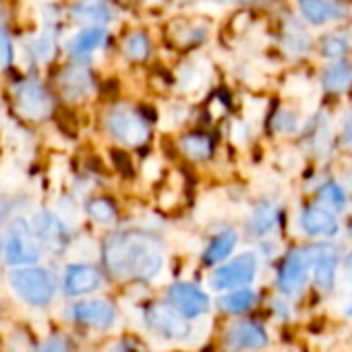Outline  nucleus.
<instances>
[{
  "label": "nucleus",
  "mask_w": 352,
  "mask_h": 352,
  "mask_svg": "<svg viewBox=\"0 0 352 352\" xmlns=\"http://www.w3.org/2000/svg\"><path fill=\"white\" fill-rule=\"evenodd\" d=\"M104 261L116 278L153 280L164 267V251L155 236L129 230L108 239L104 247Z\"/></svg>",
  "instance_id": "1"
},
{
  "label": "nucleus",
  "mask_w": 352,
  "mask_h": 352,
  "mask_svg": "<svg viewBox=\"0 0 352 352\" xmlns=\"http://www.w3.org/2000/svg\"><path fill=\"white\" fill-rule=\"evenodd\" d=\"M11 288L30 305H48L56 292V282L52 274L44 267H19L9 274Z\"/></svg>",
  "instance_id": "2"
},
{
  "label": "nucleus",
  "mask_w": 352,
  "mask_h": 352,
  "mask_svg": "<svg viewBox=\"0 0 352 352\" xmlns=\"http://www.w3.org/2000/svg\"><path fill=\"white\" fill-rule=\"evenodd\" d=\"M143 317H145L147 327L155 336H160L164 340H176V342H179V340L189 338V333H191L189 319L183 317L170 302H160V300L149 302L145 307Z\"/></svg>",
  "instance_id": "3"
},
{
  "label": "nucleus",
  "mask_w": 352,
  "mask_h": 352,
  "mask_svg": "<svg viewBox=\"0 0 352 352\" xmlns=\"http://www.w3.org/2000/svg\"><path fill=\"white\" fill-rule=\"evenodd\" d=\"M5 253L11 265H30L40 259V239L25 218H15L11 222Z\"/></svg>",
  "instance_id": "4"
},
{
  "label": "nucleus",
  "mask_w": 352,
  "mask_h": 352,
  "mask_svg": "<svg viewBox=\"0 0 352 352\" xmlns=\"http://www.w3.org/2000/svg\"><path fill=\"white\" fill-rule=\"evenodd\" d=\"M255 274H257L255 253H243L232 261H228L226 265L218 267L212 274L210 284L214 290H239L245 284H251L255 280Z\"/></svg>",
  "instance_id": "5"
},
{
  "label": "nucleus",
  "mask_w": 352,
  "mask_h": 352,
  "mask_svg": "<svg viewBox=\"0 0 352 352\" xmlns=\"http://www.w3.org/2000/svg\"><path fill=\"white\" fill-rule=\"evenodd\" d=\"M106 124H108V131H110L118 141H122V143H126V145H133V147L145 143L147 137H149L147 122H145L139 114H135V112H131V110H126V108H116V110H112V112L108 114V118H106Z\"/></svg>",
  "instance_id": "6"
},
{
  "label": "nucleus",
  "mask_w": 352,
  "mask_h": 352,
  "mask_svg": "<svg viewBox=\"0 0 352 352\" xmlns=\"http://www.w3.org/2000/svg\"><path fill=\"white\" fill-rule=\"evenodd\" d=\"M168 302L187 319H195L210 309L208 294L189 282H176L168 288Z\"/></svg>",
  "instance_id": "7"
},
{
  "label": "nucleus",
  "mask_w": 352,
  "mask_h": 352,
  "mask_svg": "<svg viewBox=\"0 0 352 352\" xmlns=\"http://www.w3.org/2000/svg\"><path fill=\"white\" fill-rule=\"evenodd\" d=\"M309 270H311V261L307 257L305 251L296 249V251H290L284 259H282V265L278 270V288L282 294H296L302 290L307 278H309Z\"/></svg>",
  "instance_id": "8"
},
{
  "label": "nucleus",
  "mask_w": 352,
  "mask_h": 352,
  "mask_svg": "<svg viewBox=\"0 0 352 352\" xmlns=\"http://www.w3.org/2000/svg\"><path fill=\"white\" fill-rule=\"evenodd\" d=\"M224 344L230 352L243 350H259L267 344V333L257 321H236L228 327Z\"/></svg>",
  "instance_id": "9"
},
{
  "label": "nucleus",
  "mask_w": 352,
  "mask_h": 352,
  "mask_svg": "<svg viewBox=\"0 0 352 352\" xmlns=\"http://www.w3.org/2000/svg\"><path fill=\"white\" fill-rule=\"evenodd\" d=\"M73 319L94 329H110L116 323V309L104 298L81 300L73 307Z\"/></svg>",
  "instance_id": "10"
},
{
  "label": "nucleus",
  "mask_w": 352,
  "mask_h": 352,
  "mask_svg": "<svg viewBox=\"0 0 352 352\" xmlns=\"http://www.w3.org/2000/svg\"><path fill=\"white\" fill-rule=\"evenodd\" d=\"M15 94H17V108L23 116H28L32 120H40L50 114L52 102L42 85H38L34 81H25L17 87Z\"/></svg>",
  "instance_id": "11"
},
{
  "label": "nucleus",
  "mask_w": 352,
  "mask_h": 352,
  "mask_svg": "<svg viewBox=\"0 0 352 352\" xmlns=\"http://www.w3.org/2000/svg\"><path fill=\"white\" fill-rule=\"evenodd\" d=\"M311 267H313V276H315V286L321 292H329L333 288L336 282V267H338V255L331 247L327 245H317L305 251Z\"/></svg>",
  "instance_id": "12"
},
{
  "label": "nucleus",
  "mask_w": 352,
  "mask_h": 352,
  "mask_svg": "<svg viewBox=\"0 0 352 352\" xmlns=\"http://www.w3.org/2000/svg\"><path fill=\"white\" fill-rule=\"evenodd\" d=\"M102 274L87 263H75L69 265L65 274V292L69 296H83L89 292H96L102 286Z\"/></svg>",
  "instance_id": "13"
},
{
  "label": "nucleus",
  "mask_w": 352,
  "mask_h": 352,
  "mask_svg": "<svg viewBox=\"0 0 352 352\" xmlns=\"http://www.w3.org/2000/svg\"><path fill=\"white\" fill-rule=\"evenodd\" d=\"M300 228L309 236H336L340 230V224L333 212L315 204V206L305 208V212L300 214Z\"/></svg>",
  "instance_id": "14"
},
{
  "label": "nucleus",
  "mask_w": 352,
  "mask_h": 352,
  "mask_svg": "<svg viewBox=\"0 0 352 352\" xmlns=\"http://www.w3.org/2000/svg\"><path fill=\"white\" fill-rule=\"evenodd\" d=\"M40 243H44L50 249H63L67 245V228L60 218H56L52 212H40L36 216V226H34Z\"/></svg>",
  "instance_id": "15"
},
{
  "label": "nucleus",
  "mask_w": 352,
  "mask_h": 352,
  "mask_svg": "<svg viewBox=\"0 0 352 352\" xmlns=\"http://www.w3.org/2000/svg\"><path fill=\"white\" fill-rule=\"evenodd\" d=\"M60 87L69 100H83L91 91V75L85 67H69L60 75Z\"/></svg>",
  "instance_id": "16"
},
{
  "label": "nucleus",
  "mask_w": 352,
  "mask_h": 352,
  "mask_svg": "<svg viewBox=\"0 0 352 352\" xmlns=\"http://www.w3.org/2000/svg\"><path fill=\"white\" fill-rule=\"evenodd\" d=\"M236 243H239V236H236L234 230H224V232L216 234L210 241V245L206 247V251H204V263L206 265H218V263H222L234 251Z\"/></svg>",
  "instance_id": "17"
},
{
  "label": "nucleus",
  "mask_w": 352,
  "mask_h": 352,
  "mask_svg": "<svg viewBox=\"0 0 352 352\" xmlns=\"http://www.w3.org/2000/svg\"><path fill=\"white\" fill-rule=\"evenodd\" d=\"M179 147L187 157H191L195 162H206L214 153V143L206 133H187V135H183L181 141H179Z\"/></svg>",
  "instance_id": "18"
},
{
  "label": "nucleus",
  "mask_w": 352,
  "mask_h": 352,
  "mask_svg": "<svg viewBox=\"0 0 352 352\" xmlns=\"http://www.w3.org/2000/svg\"><path fill=\"white\" fill-rule=\"evenodd\" d=\"M73 15L89 23H108L112 19V11L106 0H79L73 7Z\"/></svg>",
  "instance_id": "19"
},
{
  "label": "nucleus",
  "mask_w": 352,
  "mask_h": 352,
  "mask_svg": "<svg viewBox=\"0 0 352 352\" xmlns=\"http://www.w3.org/2000/svg\"><path fill=\"white\" fill-rule=\"evenodd\" d=\"M278 216H280L278 208H276L274 204H270V201H263V204L257 206V208L253 210V214L249 216V230H251L253 234H257V236H263L265 232H270V230L276 226Z\"/></svg>",
  "instance_id": "20"
},
{
  "label": "nucleus",
  "mask_w": 352,
  "mask_h": 352,
  "mask_svg": "<svg viewBox=\"0 0 352 352\" xmlns=\"http://www.w3.org/2000/svg\"><path fill=\"white\" fill-rule=\"evenodd\" d=\"M352 85V67L348 63H333L325 69L323 73V87L327 91H333V94H340V91H346L348 87Z\"/></svg>",
  "instance_id": "21"
},
{
  "label": "nucleus",
  "mask_w": 352,
  "mask_h": 352,
  "mask_svg": "<svg viewBox=\"0 0 352 352\" xmlns=\"http://www.w3.org/2000/svg\"><path fill=\"white\" fill-rule=\"evenodd\" d=\"M298 7H300L302 17L313 25H323L329 19L342 17L340 13H336V9L329 3H325V0H298Z\"/></svg>",
  "instance_id": "22"
},
{
  "label": "nucleus",
  "mask_w": 352,
  "mask_h": 352,
  "mask_svg": "<svg viewBox=\"0 0 352 352\" xmlns=\"http://www.w3.org/2000/svg\"><path fill=\"white\" fill-rule=\"evenodd\" d=\"M255 292L249 290V288H239V290H230L226 296H222L218 300V307L228 313V315H239V313H245L249 311L253 305H255Z\"/></svg>",
  "instance_id": "23"
},
{
  "label": "nucleus",
  "mask_w": 352,
  "mask_h": 352,
  "mask_svg": "<svg viewBox=\"0 0 352 352\" xmlns=\"http://www.w3.org/2000/svg\"><path fill=\"white\" fill-rule=\"evenodd\" d=\"M317 197H319V206L329 210V212H333V214H338V212H342L346 208V193L336 183L321 185L319 191H317Z\"/></svg>",
  "instance_id": "24"
},
{
  "label": "nucleus",
  "mask_w": 352,
  "mask_h": 352,
  "mask_svg": "<svg viewBox=\"0 0 352 352\" xmlns=\"http://www.w3.org/2000/svg\"><path fill=\"white\" fill-rule=\"evenodd\" d=\"M106 40V32L104 28H91V30H85L81 32L75 42H73V52L75 54H87V52H94L96 48H100Z\"/></svg>",
  "instance_id": "25"
},
{
  "label": "nucleus",
  "mask_w": 352,
  "mask_h": 352,
  "mask_svg": "<svg viewBox=\"0 0 352 352\" xmlns=\"http://www.w3.org/2000/svg\"><path fill=\"white\" fill-rule=\"evenodd\" d=\"M87 214L98 224H114L116 218H118V212H116L114 204L110 199H104V197L91 199L87 204Z\"/></svg>",
  "instance_id": "26"
},
{
  "label": "nucleus",
  "mask_w": 352,
  "mask_h": 352,
  "mask_svg": "<svg viewBox=\"0 0 352 352\" xmlns=\"http://www.w3.org/2000/svg\"><path fill=\"white\" fill-rule=\"evenodd\" d=\"M124 52L133 60H145L147 54H149V40H147V36H143V34L129 36L126 42H124Z\"/></svg>",
  "instance_id": "27"
},
{
  "label": "nucleus",
  "mask_w": 352,
  "mask_h": 352,
  "mask_svg": "<svg viewBox=\"0 0 352 352\" xmlns=\"http://www.w3.org/2000/svg\"><path fill=\"white\" fill-rule=\"evenodd\" d=\"M13 60V44L7 30L0 25V69H7Z\"/></svg>",
  "instance_id": "28"
},
{
  "label": "nucleus",
  "mask_w": 352,
  "mask_h": 352,
  "mask_svg": "<svg viewBox=\"0 0 352 352\" xmlns=\"http://www.w3.org/2000/svg\"><path fill=\"white\" fill-rule=\"evenodd\" d=\"M284 40H286V46L294 52H307L309 50V38L298 28L290 30Z\"/></svg>",
  "instance_id": "29"
},
{
  "label": "nucleus",
  "mask_w": 352,
  "mask_h": 352,
  "mask_svg": "<svg viewBox=\"0 0 352 352\" xmlns=\"http://www.w3.org/2000/svg\"><path fill=\"white\" fill-rule=\"evenodd\" d=\"M321 50L327 58H340L348 50V44L340 38H325L321 44Z\"/></svg>",
  "instance_id": "30"
},
{
  "label": "nucleus",
  "mask_w": 352,
  "mask_h": 352,
  "mask_svg": "<svg viewBox=\"0 0 352 352\" xmlns=\"http://www.w3.org/2000/svg\"><path fill=\"white\" fill-rule=\"evenodd\" d=\"M274 129L278 133H292L296 129V116L290 110H280L274 118Z\"/></svg>",
  "instance_id": "31"
},
{
  "label": "nucleus",
  "mask_w": 352,
  "mask_h": 352,
  "mask_svg": "<svg viewBox=\"0 0 352 352\" xmlns=\"http://www.w3.org/2000/svg\"><path fill=\"white\" fill-rule=\"evenodd\" d=\"M112 160H114L116 168H118L124 176H131V174H133V164H131V160H129V155H126L124 151L114 149V151H112Z\"/></svg>",
  "instance_id": "32"
},
{
  "label": "nucleus",
  "mask_w": 352,
  "mask_h": 352,
  "mask_svg": "<svg viewBox=\"0 0 352 352\" xmlns=\"http://www.w3.org/2000/svg\"><path fill=\"white\" fill-rule=\"evenodd\" d=\"M38 352H69V344L65 338H50Z\"/></svg>",
  "instance_id": "33"
},
{
  "label": "nucleus",
  "mask_w": 352,
  "mask_h": 352,
  "mask_svg": "<svg viewBox=\"0 0 352 352\" xmlns=\"http://www.w3.org/2000/svg\"><path fill=\"white\" fill-rule=\"evenodd\" d=\"M344 141H346V145H350L352 147V118L346 122V126H344Z\"/></svg>",
  "instance_id": "34"
},
{
  "label": "nucleus",
  "mask_w": 352,
  "mask_h": 352,
  "mask_svg": "<svg viewBox=\"0 0 352 352\" xmlns=\"http://www.w3.org/2000/svg\"><path fill=\"white\" fill-rule=\"evenodd\" d=\"M112 352H137L135 348H131V346H126V344H118V346H114V350Z\"/></svg>",
  "instance_id": "35"
},
{
  "label": "nucleus",
  "mask_w": 352,
  "mask_h": 352,
  "mask_svg": "<svg viewBox=\"0 0 352 352\" xmlns=\"http://www.w3.org/2000/svg\"><path fill=\"white\" fill-rule=\"evenodd\" d=\"M214 3H263V0H214Z\"/></svg>",
  "instance_id": "36"
},
{
  "label": "nucleus",
  "mask_w": 352,
  "mask_h": 352,
  "mask_svg": "<svg viewBox=\"0 0 352 352\" xmlns=\"http://www.w3.org/2000/svg\"><path fill=\"white\" fill-rule=\"evenodd\" d=\"M346 313H348V315H352V294H350V298H348V307H346Z\"/></svg>",
  "instance_id": "37"
}]
</instances>
